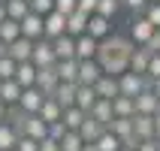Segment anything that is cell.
<instances>
[{
    "mask_svg": "<svg viewBox=\"0 0 160 151\" xmlns=\"http://www.w3.org/2000/svg\"><path fill=\"white\" fill-rule=\"evenodd\" d=\"M148 58H151V52L148 48H142V45H136V52L130 54V73H142L148 70Z\"/></svg>",
    "mask_w": 160,
    "mask_h": 151,
    "instance_id": "obj_27",
    "label": "cell"
},
{
    "mask_svg": "<svg viewBox=\"0 0 160 151\" xmlns=\"http://www.w3.org/2000/svg\"><path fill=\"white\" fill-rule=\"evenodd\" d=\"M58 85H61V79H58L54 67H39V73H36V88L42 91L45 97H52L54 91H58Z\"/></svg>",
    "mask_w": 160,
    "mask_h": 151,
    "instance_id": "obj_9",
    "label": "cell"
},
{
    "mask_svg": "<svg viewBox=\"0 0 160 151\" xmlns=\"http://www.w3.org/2000/svg\"><path fill=\"white\" fill-rule=\"evenodd\" d=\"M103 133H106V127L100 124V121H94L91 115L85 118V121H82V127H79V136L85 139V142H97V139H100Z\"/></svg>",
    "mask_w": 160,
    "mask_h": 151,
    "instance_id": "obj_22",
    "label": "cell"
},
{
    "mask_svg": "<svg viewBox=\"0 0 160 151\" xmlns=\"http://www.w3.org/2000/svg\"><path fill=\"white\" fill-rule=\"evenodd\" d=\"M94 91H97V97H103V100H115L118 97V79L103 73V76L94 82Z\"/></svg>",
    "mask_w": 160,
    "mask_h": 151,
    "instance_id": "obj_16",
    "label": "cell"
},
{
    "mask_svg": "<svg viewBox=\"0 0 160 151\" xmlns=\"http://www.w3.org/2000/svg\"><path fill=\"white\" fill-rule=\"evenodd\" d=\"M15 142H18V130L3 121V124H0V151H12Z\"/></svg>",
    "mask_w": 160,
    "mask_h": 151,
    "instance_id": "obj_28",
    "label": "cell"
},
{
    "mask_svg": "<svg viewBox=\"0 0 160 151\" xmlns=\"http://www.w3.org/2000/svg\"><path fill=\"white\" fill-rule=\"evenodd\" d=\"M82 151H100V148H97L94 142H85V148H82Z\"/></svg>",
    "mask_w": 160,
    "mask_h": 151,
    "instance_id": "obj_47",
    "label": "cell"
},
{
    "mask_svg": "<svg viewBox=\"0 0 160 151\" xmlns=\"http://www.w3.org/2000/svg\"><path fill=\"white\" fill-rule=\"evenodd\" d=\"M48 136L61 142L63 136H67V124H63V121H52V124H48Z\"/></svg>",
    "mask_w": 160,
    "mask_h": 151,
    "instance_id": "obj_38",
    "label": "cell"
},
{
    "mask_svg": "<svg viewBox=\"0 0 160 151\" xmlns=\"http://www.w3.org/2000/svg\"><path fill=\"white\" fill-rule=\"evenodd\" d=\"M6 54H9L15 63L30 61V54H33V39H27V36H18L15 43H9V45H6Z\"/></svg>",
    "mask_w": 160,
    "mask_h": 151,
    "instance_id": "obj_10",
    "label": "cell"
},
{
    "mask_svg": "<svg viewBox=\"0 0 160 151\" xmlns=\"http://www.w3.org/2000/svg\"><path fill=\"white\" fill-rule=\"evenodd\" d=\"M21 36H27V39H42V15H36V12H27L21 21Z\"/></svg>",
    "mask_w": 160,
    "mask_h": 151,
    "instance_id": "obj_11",
    "label": "cell"
},
{
    "mask_svg": "<svg viewBox=\"0 0 160 151\" xmlns=\"http://www.w3.org/2000/svg\"><path fill=\"white\" fill-rule=\"evenodd\" d=\"M91 118H94V121H100V124L106 127L109 121H112V118H115V112H112V100H103L100 97L97 103H94V106H91V112H88Z\"/></svg>",
    "mask_w": 160,
    "mask_h": 151,
    "instance_id": "obj_21",
    "label": "cell"
},
{
    "mask_svg": "<svg viewBox=\"0 0 160 151\" xmlns=\"http://www.w3.org/2000/svg\"><path fill=\"white\" fill-rule=\"evenodd\" d=\"M142 15H145V18H148V21H151V24L160 30V3H148V6L142 9Z\"/></svg>",
    "mask_w": 160,
    "mask_h": 151,
    "instance_id": "obj_36",
    "label": "cell"
},
{
    "mask_svg": "<svg viewBox=\"0 0 160 151\" xmlns=\"http://www.w3.org/2000/svg\"><path fill=\"white\" fill-rule=\"evenodd\" d=\"M54 73H58L61 82H76V85H79V61H76V58L58 61V63H54Z\"/></svg>",
    "mask_w": 160,
    "mask_h": 151,
    "instance_id": "obj_14",
    "label": "cell"
},
{
    "mask_svg": "<svg viewBox=\"0 0 160 151\" xmlns=\"http://www.w3.org/2000/svg\"><path fill=\"white\" fill-rule=\"evenodd\" d=\"M39 151H61V142L52 139V136H45L42 142H39Z\"/></svg>",
    "mask_w": 160,
    "mask_h": 151,
    "instance_id": "obj_43",
    "label": "cell"
},
{
    "mask_svg": "<svg viewBox=\"0 0 160 151\" xmlns=\"http://www.w3.org/2000/svg\"><path fill=\"white\" fill-rule=\"evenodd\" d=\"M12 151H15V148H12Z\"/></svg>",
    "mask_w": 160,
    "mask_h": 151,
    "instance_id": "obj_55",
    "label": "cell"
},
{
    "mask_svg": "<svg viewBox=\"0 0 160 151\" xmlns=\"http://www.w3.org/2000/svg\"><path fill=\"white\" fill-rule=\"evenodd\" d=\"M36 73H39V67H36L33 61H21L15 67V82L21 88H33L36 85Z\"/></svg>",
    "mask_w": 160,
    "mask_h": 151,
    "instance_id": "obj_12",
    "label": "cell"
},
{
    "mask_svg": "<svg viewBox=\"0 0 160 151\" xmlns=\"http://www.w3.org/2000/svg\"><path fill=\"white\" fill-rule=\"evenodd\" d=\"M88 118V112L85 109H79V106H70V109H63V124H67V130H79L82 127V121Z\"/></svg>",
    "mask_w": 160,
    "mask_h": 151,
    "instance_id": "obj_26",
    "label": "cell"
},
{
    "mask_svg": "<svg viewBox=\"0 0 160 151\" xmlns=\"http://www.w3.org/2000/svg\"><path fill=\"white\" fill-rule=\"evenodd\" d=\"M100 0H76V9H82V12H88V15H94V9H97Z\"/></svg>",
    "mask_w": 160,
    "mask_h": 151,
    "instance_id": "obj_42",
    "label": "cell"
},
{
    "mask_svg": "<svg viewBox=\"0 0 160 151\" xmlns=\"http://www.w3.org/2000/svg\"><path fill=\"white\" fill-rule=\"evenodd\" d=\"M67 33V15H61V12H48V15H42V36L45 39H58V36Z\"/></svg>",
    "mask_w": 160,
    "mask_h": 151,
    "instance_id": "obj_5",
    "label": "cell"
},
{
    "mask_svg": "<svg viewBox=\"0 0 160 151\" xmlns=\"http://www.w3.org/2000/svg\"><path fill=\"white\" fill-rule=\"evenodd\" d=\"M30 3V12H36V15H48L54 9V0H27Z\"/></svg>",
    "mask_w": 160,
    "mask_h": 151,
    "instance_id": "obj_35",
    "label": "cell"
},
{
    "mask_svg": "<svg viewBox=\"0 0 160 151\" xmlns=\"http://www.w3.org/2000/svg\"><path fill=\"white\" fill-rule=\"evenodd\" d=\"M118 9H121V3H118V0H100L94 12H97V15H103V18H115Z\"/></svg>",
    "mask_w": 160,
    "mask_h": 151,
    "instance_id": "obj_33",
    "label": "cell"
},
{
    "mask_svg": "<svg viewBox=\"0 0 160 151\" xmlns=\"http://www.w3.org/2000/svg\"><path fill=\"white\" fill-rule=\"evenodd\" d=\"M157 39H160V30H157Z\"/></svg>",
    "mask_w": 160,
    "mask_h": 151,
    "instance_id": "obj_54",
    "label": "cell"
},
{
    "mask_svg": "<svg viewBox=\"0 0 160 151\" xmlns=\"http://www.w3.org/2000/svg\"><path fill=\"white\" fill-rule=\"evenodd\" d=\"M103 76L97 61H79V85H94Z\"/></svg>",
    "mask_w": 160,
    "mask_h": 151,
    "instance_id": "obj_19",
    "label": "cell"
},
{
    "mask_svg": "<svg viewBox=\"0 0 160 151\" xmlns=\"http://www.w3.org/2000/svg\"><path fill=\"white\" fill-rule=\"evenodd\" d=\"M154 139H157V142H160V112H157V115H154Z\"/></svg>",
    "mask_w": 160,
    "mask_h": 151,
    "instance_id": "obj_45",
    "label": "cell"
},
{
    "mask_svg": "<svg viewBox=\"0 0 160 151\" xmlns=\"http://www.w3.org/2000/svg\"><path fill=\"white\" fill-rule=\"evenodd\" d=\"M54 12H61V15L76 12V0H54Z\"/></svg>",
    "mask_w": 160,
    "mask_h": 151,
    "instance_id": "obj_41",
    "label": "cell"
},
{
    "mask_svg": "<svg viewBox=\"0 0 160 151\" xmlns=\"http://www.w3.org/2000/svg\"><path fill=\"white\" fill-rule=\"evenodd\" d=\"M154 33H157V27H154L145 15H136V18H133V24H130V33H127V36H130L136 45H145Z\"/></svg>",
    "mask_w": 160,
    "mask_h": 151,
    "instance_id": "obj_3",
    "label": "cell"
},
{
    "mask_svg": "<svg viewBox=\"0 0 160 151\" xmlns=\"http://www.w3.org/2000/svg\"><path fill=\"white\" fill-rule=\"evenodd\" d=\"M133 133L136 139H154V115H133Z\"/></svg>",
    "mask_w": 160,
    "mask_h": 151,
    "instance_id": "obj_17",
    "label": "cell"
},
{
    "mask_svg": "<svg viewBox=\"0 0 160 151\" xmlns=\"http://www.w3.org/2000/svg\"><path fill=\"white\" fill-rule=\"evenodd\" d=\"M97 48H100V43L94 36H88V33L76 36V61H97Z\"/></svg>",
    "mask_w": 160,
    "mask_h": 151,
    "instance_id": "obj_8",
    "label": "cell"
},
{
    "mask_svg": "<svg viewBox=\"0 0 160 151\" xmlns=\"http://www.w3.org/2000/svg\"><path fill=\"white\" fill-rule=\"evenodd\" d=\"M94 145H97L100 151H118V148H121V139H118L115 133H109V130H106V133L100 136V139H97Z\"/></svg>",
    "mask_w": 160,
    "mask_h": 151,
    "instance_id": "obj_32",
    "label": "cell"
},
{
    "mask_svg": "<svg viewBox=\"0 0 160 151\" xmlns=\"http://www.w3.org/2000/svg\"><path fill=\"white\" fill-rule=\"evenodd\" d=\"M154 79H148V76H142V73H121L118 76V94H124V97H136V94H142L145 88H151Z\"/></svg>",
    "mask_w": 160,
    "mask_h": 151,
    "instance_id": "obj_1",
    "label": "cell"
},
{
    "mask_svg": "<svg viewBox=\"0 0 160 151\" xmlns=\"http://www.w3.org/2000/svg\"><path fill=\"white\" fill-rule=\"evenodd\" d=\"M151 91H154V94H157V97H160V79H154V85H151Z\"/></svg>",
    "mask_w": 160,
    "mask_h": 151,
    "instance_id": "obj_48",
    "label": "cell"
},
{
    "mask_svg": "<svg viewBox=\"0 0 160 151\" xmlns=\"http://www.w3.org/2000/svg\"><path fill=\"white\" fill-rule=\"evenodd\" d=\"M88 36H94L97 43H103V39H109L112 36V18H103V15H88Z\"/></svg>",
    "mask_w": 160,
    "mask_h": 151,
    "instance_id": "obj_7",
    "label": "cell"
},
{
    "mask_svg": "<svg viewBox=\"0 0 160 151\" xmlns=\"http://www.w3.org/2000/svg\"><path fill=\"white\" fill-rule=\"evenodd\" d=\"M27 12H30V3L27 0H9L6 3V18H12V21H21Z\"/></svg>",
    "mask_w": 160,
    "mask_h": 151,
    "instance_id": "obj_30",
    "label": "cell"
},
{
    "mask_svg": "<svg viewBox=\"0 0 160 151\" xmlns=\"http://www.w3.org/2000/svg\"><path fill=\"white\" fill-rule=\"evenodd\" d=\"M136 151H160V142L157 139H142V142L136 145Z\"/></svg>",
    "mask_w": 160,
    "mask_h": 151,
    "instance_id": "obj_44",
    "label": "cell"
},
{
    "mask_svg": "<svg viewBox=\"0 0 160 151\" xmlns=\"http://www.w3.org/2000/svg\"><path fill=\"white\" fill-rule=\"evenodd\" d=\"M85 148V139L79 136V130H67V136L61 139V151H82Z\"/></svg>",
    "mask_w": 160,
    "mask_h": 151,
    "instance_id": "obj_31",
    "label": "cell"
},
{
    "mask_svg": "<svg viewBox=\"0 0 160 151\" xmlns=\"http://www.w3.org/2000/svg\"><path fill=\"white\" fill-rule=\"evenodd\" d=\"M67 33H70V36L88 33V12H82V9L70 12V15H67Z\"/></svg>",
    "mask_w": 160,
    "mask_h": 151,
    "instance_id": "obj_18",
    "label": "cell"
},
{
    "mask_svg": "<svg viewBox=\"0 0 160 151\" xmlns=\"http://www.w3.org/2000/svg\"><path fill=\"white\" fill-rule=\"evenodd\" d=\"M3 54H6V43H3V39H0V58H3Z\"/></svg>",
    "mask_w": 160,
    "mask_h": 151,
    "instance_id": "obj_50",
    "label": "cell"
},
{
    "mask_svg": "<svg viewBox=\"0 0 160 151\" xmlns=\"http://www.w3.org/2000/svg\"><path fill=\"white\" fill-rule=\"evenodd\" d=\"M97 91H94V85H79L76 88V106L79 109H85V112H91V106L97 103Z\"/></svg>",
    "mask_w": 160,
    "mask_h": 151,
    "instance_id": "obj_24",
    "label": "cell"
},
{
    "mask_svg": "<svg viewBox=\"0 0 160 151\" xmlns=\"http://www.w3.org/2000/svg\"><path fill=\"white\" fill-rule=\"evenodd\" d=\"M36 115L42 118L45 124H52V121H61V118H63V106H61V103H58L54 97H45V100H42V106H39V112H36Z\"/></svg>",
    "mask_w": 160,
    "mask_h": 151,
    "instance_id": "obj_15",
    "label": "cell"
},
{
    "mask_svg": "<svg viewBox=\"0 0 160 151\" xmlns=\"http://www.w3.org/2000/svg\"><path fill=\"white\" fill-rule=\"evenodd\" d=\"M112 112H115V118H133V115H136V103H133V97L118 94V97L112 100Z\"/></svg>",
    "mask_w": 160,
    "mask_h": 151,
    "instance_id": "obj_25",
    "label": "cell"
},
{
    "mask_svg": "<svg viewBox=\"0 0 160 151\" xmlns=\"http://www.w3.org/2000/svg\"><path fill=\"white\" fill-rule=\"evenodd\" d=\"M133 103H136V115H157L160 112V97L151 88H145L142 94H136Z\"/></svg>",
    "mask_w": 160,
    "mask_h": 151,
    "instance_id": "obj_6",
    "label": "cell"
},
{
    "mask_svg": "<svg viewBox=\"0 0 160 151\" xmlns=\"http://www.w3.org/2000/svg\"><path fill=\"white\" fill-rule=\"evenodd\" d=\"M15 67H18V63L12 61L9 54H3V58H0V82H3V79H15Z\"/></svg>",
    "mask_w": 160,
    "mask_h": 151,
    "instance_id": "obj_34",
    "label": "cell"
},
{
    "mask_svg": "<svg viewBox=\"0 0 160 151\" xmlns=\"http://www.w3.org/2000/svg\"><path fill=\"white\" fill-rule=\"evenodd\" d=\"M52 45H54V58H58V61L76 58V36L63 33V36H58V39H52Z\"/></svg>",
    "mask_w": 160,
    "mask_h": 151,
    "instance_id": "obj_13",
    "label": "cell"
},
{
    "mask_svg": "<svg viewBox=\"0 0 160 151\" xmlns=\"http://www.w3.org/2000/svg\"><path fill=\"white\" fill-rule=\"evenodd\" d=\"M145 76H148V79H160V52H154L151 58H148V70H145Z\"/></svg>",
    "mask_w": 160,
    "mask_h": 151,
    "instance_id": "obj_37",
    "label": "cell"
},
{
    "mask_svg": "<svg viewBox=\"0 0 160 151\" xmlns=\"http://www.w3.org/2000/svg\"><path fill=\"white\" fill-rule=\"evenodd\" d=\"M30 61L36 63V67H54L58 63V58H54V45H52V39H36L33 43V54H30Z\"/></svg>",
    "mask_w": 160,
    "mask_h": 151,
    "instance_id": "obj_4",
    "label": "cell"
},
{
    "mask_svg": "<svg viewBox=\"0 0 160 151\" xmlns=\"http://www.w3.org/2000/svg\"><path fill=\"white\" fill-rule=\"evenodd\" d=\"M0 3H9V0H0Z\"/></svg>",
    "mask_w": 160,
    "mask_h": 151,
    "instance_id": "obj_52",
    "label": "cell"
},
{
    "mask_svg": "<svg viewBox=\"0 0 160 151\" xmlns=\"http://www.w3.org/2000/svg\"><path fill=\"white\" fill-rule=\"evenodd\" d=\"M0 21H6V3H0Z\"/></svg>",
    "mask_w": 160,
    "mask_h": 151,
    "instance_id": "obj_49",
    "label": "cell"
},
{
    "mask_svg": "<svg viewBox=\"0 0 160 151\" xmlns=\"http://www.w3.org/2000/svg\"><path fill=\"white\" fill-rule=\"evenodd\" d=\"M118 151H133V148H124V145H121V148H118Z\"/></svg>",
    "mask_w": 160,
    "mask_h": 151,
    "instance_id": "obj_51",
    "label": "cell"
},
{
    "mask_svg": "<svg viewBox=\"0 0 160 151\" xmlns=\"http://www.w3.org/2000/svg\"><path fill=\"white\" fill-rule=\"evenodd\" d=\"M6 109H9V106H6V103H3V100H0V124L6 121Z\"/></svg>",
    "mask_w": 160,
    "mask_h": 151,
    "instance_id": "obj_46",
    "label": "cell"
},
{
    "mask_svg": "<svg viewBox=\"0 0 160 151\" xmlns=\"http://www.w3.org/2000/svg\"><path fill=\"white\" fill-rule=\"evenodd\" d=\"M118 3H121L124 9H130V12H136V15H139V12H142V9L148 6L151 0H118Z\"/></svg>",
    "mask_w": 160,
    "mask_h": 151,
    "instance_id": "obj_39",
    "label": "cell"
},
{
    "mask_svg": "<svg viewBox=\"0 0 160 151\" xmlns=\"http://www.w3.org/2000/svg\"><path fill=\"white\" fill-rule=\"evenodd\" d=\"M42 100H45V94L39 88H24L21 91V97H18V112H24V115H36V112H39V106H42Z\"/></svg>",
    "mask_w": 160,
    "mask_h": 151,
    "instance_id": "obj_2",
    "label": "cell"
},
{
    "mask_svg": "<svg viewBox=\"0 0 160 151\" xmlns=\"http://www.w3.org/2000/svg\"><path fill=\"white\" fill-rule=\"evenodd\" d=\"M76 88H79L76 82H61V85H58V91H54L52 97L58 100L63 109H70V106H76Z\"/></svg>",
    "mask_w": 160,
    "mask_h": 151,
    "instance_id": "obj_20",
    "label": "cell"
},
{
    "mask_svg": "<svg viewBox=\"0 0 160 151\" xmlns=\"http://www.w3.org/2000/svg\"><path fill=\"white\" fill-rule=\"evenodd\" d=\"M151 3H160V0H151Z\"/></svg>",
    "mask_w": 160,
    "mask_h": 151,
    "instance_id": "obj_53",
    "label": "cell"
},
{
    "mask_svg": "<svg viewBox=\"0 0 160 151\" xmlns=\"http://www.w3.org/2000/svg\"><path fill=\"white\" fill-rule=\"evenodd\" d=\"M21 91H24V88H21L15 79H3V82H0V100H3L6 106H15L18 97H21Z\"/></svg>",
    "mask_w": 160,
    "mask_h": 151,
    "instance_id": "obj_23",
    "label": "cell"
},
{
    "mask_svg": "<svg viewBox=\"0 0 160 151\" xmlns=\"http://www.w3.org/2000/svg\"><path fill=\"white\" fill-rule=\"evenodd\" d=\"M15 151H39V142L36 139H27V136H18Z\"/></svg>",
    "mask_w": 160,
    "mask_h": 151,
    "instance_id": "obj_40",
    "label": "cell"
},
{
    "mask_svg": "<svg viewBox=\"0 0 160 151\" xmlns=\"http://www.w3.org/2000/svg\"><path fill=\"white\" fill-rule=\"evenodd\" d=\"M18 36H21V24L18 21H12V18H6V21H0V39L3 43H15Z\"/></svg>",
    "mask_w": 160,
    "mask_h": 151,
    "instance_id": "obj_29",
    "label": "cell"
}]
</instances>
